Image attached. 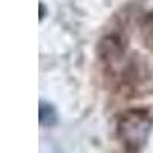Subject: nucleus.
I'll list each match as a JSON object with an SVG mask.
<instances>
[{"label": "nucleus", "instance_id": "obj_2", "mask_svg": "<svg viewBox=\"0 0 153 153\" xmlns=\"http://www.w3.org/2000/svg\"><path fill=\"white\" fill-rule=\"evenodd\" d=\"M38 120H40L42 126H54L57 123V112L54 109L52 104L40 101V106H38Z\"/></svg>", "mask_w": 153, "mask_h": 153}, {"label": "nucleus", "instance_id": "obj_1", "mask_svg": "<svg viewBox=\"0 0 153 153\" xmlns=\"http://www.w3.org/2000/svg\"><path fill=\"white\" fill-rule=\"evenodd\" d=\"M153 126V120L146 109H130L124 112L117 124L118 138L127 153H139L144 146Z\"/></svg>", "mask_w": 153, "mask_h": 153}]
</instances>
